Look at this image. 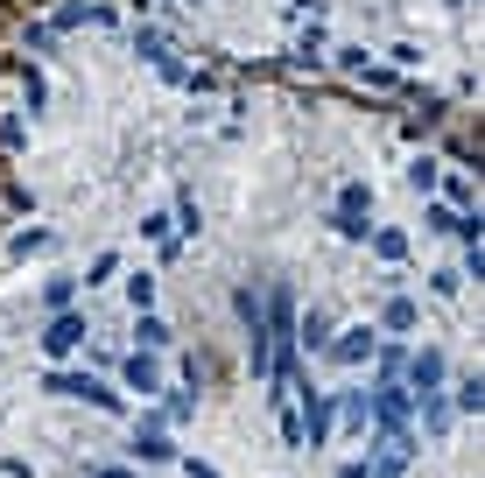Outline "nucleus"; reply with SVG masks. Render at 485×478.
<instances>
[{
    "label": "nucleus",
    "mask_w": 485,
    "mask_h": 478,
    "mask_svg": "<svg viewBox=\"0 0 485 478\" xmlns=\"http://www.w3.org/2000/svg\"><path fill=\"white\" fill-rule=\"evenodd\" d=\"M141 56H148L169 85H197V78H190V64L176 56V43H169V35H155V28H141Z\"/></svg>",
    "instance_id": "obj_1"
},
{
    "label": "nucleus",
    "mask_w": 485,
    "mask_h": 478,
    "mask_svg": "<svg viewBox=\"0 0 485 478\" xmlns=\"http://www.w3.org/2000/svg\"><path fill=\"white\" fill-rule=\"evenodd\" d=\"M323 352H331L338 366H366V359L380 352V345H373V324H351V331H338V338H331Z\"/></svg>",
    "instance_id": "obj_2"
},
{
    "label": "nucleus",
    "mask_w": 485,
    "mask_h": 478,
    "mask_svg": "<svg viewBox=\"0 0 485 478\" xmlns=\"http://www.w3.org/2000/svg\"><path fill=\"white\" fill-rule=\"evenodd\" d=\"M50 394H71V401H92V408H120V394H106L92 373H50Z\"/></svg>",
    "instance_id": "obj_3"
},
{
    "label": "nucleus",
    "mask_w": 485,
    "mask_h": 478,
    "mask_svg": "<svg viewBox=\"0 0 485 478\" xmlns=\"http://www.w3.org/2000/svg\"><path fill=\"white\" fill-rule=\"evenodd\" d=\"M78 345H84V317L56 310V317H50V331H43V352H50V359H64V352H78Z\"/></svg>",
    "instance_id": "obj_4"
},
{
    "label": "nucleus",
    "mask_w": 485,
    "mask_h": 478,
    "mask_svg": "<svg viewBox=\"0 0 485 478\" xmlns=\"http://www.w3.org/2000/svg\"><path fill=\"white\" fill-rule=\"evenodd\" d=\"M401 373L415 380V394H436V387H443V352H430V345H422V352H408Z\"/></svg>",
    "instance_id": "obj_5"
},
{
    "label": "nucleus",
    "mask_w": 485,
    "mask_h": 478,
    "mask_svg": "<svg viewBox=\"0 0 485 478\" xmlns=\"http://www.w3.org/2000/svg\"><path fill=\"white\" fill-rule=\"evenodd\" d=\"M127 387H134L141 401H148V394H162V366L148 359V352H134V359H127Z\"/></svg>",
    "instance_id": "obj_6"
},
{
    "label": "nucleus",
    "mask_w": 485,
    "mask_h": 478,
    "mask_svg": "<svg viewBox=\"0 0 485 478\" xmlns=\"http://www.w3.org/2000/svg\"><path fill=\"white\" fill-rule=\"evenodd\" d=\"M134 457H141V464H169L176 451H169V436H162V429L148 423V429H134Z\"/></svg>",
    "instance_id": "obj_7"
},
{
    "label": "nucleus",
    "mask_w": 485,
    "mask_h": 478,
    "mask_svg": "<svg viewBox=\"0 0 485 478\" xmlns=\"http://www.w3.org/2000/svg\"><path fill=\"white\" fill-rule=\"evenodd\" d=\"M296 345H310V352H323V345H331V317H323V310H310V317L296 324Z\"/></svg>",
    "instance_id": "obj_8"
},
{
    "label": "nucleus",
    "mask_w": 485,
    "mask_h": 478,
    "mask_svg": "<svg viewBox=\"0 0 485 478\" xmlns=\"http://www.w3.org/2000/svg\"><path fill=\"white\" fill-rule=\"evenodd\" d=\"M345 429H351V436L373 429V401H366V394H345Z\"/></svg>",
    "instance_id": "obj_9"
},
{
    "label": "nucleus",
    "mask_w": 485,
    "mask_h": 478,
    "mask_svg": "<svg viewBox=\"0 0 485 478\" xmlns=\"http://www.w3.org/2000/svg\"><path fill=\"white\" fill-rule=\"evenodd\" d=\"M338 212H345V218H366V212H373V190H366V184H345Z\"/></svg>",
    "instance_id": "obj_10"
},
{
    "label": "nucleus",
    "mask_w": 485,
    "mask_h": 478,
    "mask_svg": "<svg viewBox=\"0 0 485 478\" xmlns=\"http://www.w3.org/2000/svg\"><path fill=\"white\" fill-rule=\"evenodd\" d=\"M134 338H141V352H162V345H169V324L141 310V331H134Z\"/></svg>",
    "instance_id": "obj_11"
},
{
    "label": "nucleus",
    "mask_w": 485,
    "mask_h": 478,
    "mask_svg": "<svg viewBox=\"0 0 485 478\" xmlns=\"http://www.w3.org/2000/svg\"><path fill=\"white\" fill-rule=\"evenodd\" d=\"M436 176H443V162H430V155H422V162H415V169H408V184L422 190V197H430V190H436Z\"/></svg>",
    "instance_id": "obj_12"
},
{
    "label": "nucleus",
    "mask_w": 485,
    "mask_h": 478,
    "mask_svg": "<svg viewBox=\"0 0 485 478\" xmlns=\"http://www.w3.org/2000/svg\"><path fill=\"white\" fill-rule=\"evenodd\" d=\"M387 331H415V303H408V295L387 303Z\"/></svg>",
    "instance_id": "obj_13"
},
{
    "label": "nucleus",
    "mask_w": 485,
    "mask_h": 478,
    "mask_svg": "<svg viewBox=\"0 0 485 478\" xmlns=\"http://www.w3.org/2000/svg\"><path fill=\"white\" fill-rule=\"evenodd\" d=\"M366 239H373L380 261H401V254H408V239H401V233H366Z\"/></svg>",
    "instance_id": "obj_14"
},
{
    "label": "nucleus",
    "mask_w": 485,
    "mask_h": 478,
    "mask_svg": "<svg viewBox=\"0 0 485 478\" xmlns=\"http://www.w3.org/2000/svg\"><path fill=\"white\" fill-rule=\"evenodd\" d=\"M127 303H134V310H155V282H148V274H134V282H127Z\"/></svg>",
    "instance_id": "obj_15"
},
{
    "label": "nucleus",
    "mask_w": 485,
    "mask_h": 478,
    "mask_svg": "<svg viewBox=\"0 0 485 478\" xmlns=\"http://www.w3.org/2000/svg\"><path fill=\"white\" fill-rule=\"evenodd\" d=\"M92 478H134V472H92Z\"/></svg>",
    "instance_id": "obj_16"
}]
</instances>
